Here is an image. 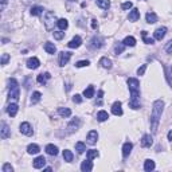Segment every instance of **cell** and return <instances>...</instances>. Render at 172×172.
Returning <instances> with one entry per match:
<instances>
[{
	"instance_id": "obj_8",
	"label": "cell",
	"mask_w": 172,
	"mask_h": 172,
	"mask_svg": "<svg viewBox=\"0 0 172 172\" xmlns=\"http://www.w3.org/2000/svg\"><path fill=\"white\" fill-rule=\"evenodd\" d=\"M20 133L26 134V136H31L32 134V126L30 123H22L20 124Z\"/></svg>"
},
{
	"instance_id": "obj_50",
	"label": "cell",
	"mask_w": 172,
	"mask_h": 172,
	"mask_svg": "<svg viewBox=\"0 0 172 172\" xmlns=\"http://www.w3.org/2000/svg\"><path fill=\"white\" fill-rule=\"evenodd\" d=\"M0 2H2V11H3L5 8V5H7V0H0Z\"/></svg>"
},
{
	"instance_id": "obj_2",
	"label": "cell",
	"mask_w": 172,
	"mask_h": 172,
	"mask_svg": "<svg viewBox=\"0 0 172 172\" xmlns=\"http://www.w3.org/2000/svg\"><path fill=\"white\" fill-rule=\"evenodd\" d=\"M163 110H164V102L161 99H156L152 105V113H151V129L152 133L157 132V126L159 123H160V118L163 114Z\"/></svg>"
},
{
	"instance_id": "obj_33",
	"label": "cell",
	"mask_w": 172,
	"mask_h": 172,
	"mask_svg": "<svg viewBox=\"0 0 172 172\" xmlns=\"http://www.w3.org/2000/svg\"><path fill=\"white\" fill-rule=\"evenodd\" d=\"M83 96L86 97V98H92L93 96H94V87L93 86H87L85 90H83Z\"/></svg>"
},
{
	"instance_id": "obj_54",
	"label": "cell",
	"mask_w": 172,
	"mask_h": 172,
	"mask_svg": "<svg viewBox=\"0 0 172 172\" xmlns=\"http://www.w3.org/2000/svg\"><path fill=\"white\" fill-rule=\"evenodd\" d=\"M23 2H24V3H29V2H30V0H23Z\"/></svg>"
},
{
	"instance_id": "obj_34",
	"label": "cell",
	"mask_w": 172,
	"mask_h": 172,
	"mask_svg": "<svg viewBox=\"0 0 172 172\" xmlns=\"http://www.w3.org/2000/svg\"><path fill=\"white\" fill-rule=\"evenodd\" d=\"M63 159H65V161L71 163V161H73V159H74L73 152L69 151V149H66V151H63Z\"/></svg>"
},
{
	"instance_id": "obj_11",
	"label": "cell",
	"mask_w": 172,
	"mask_h": 172,
	"mask_svg": "<svg viewBox=\"0 0 172 172\" xmlns=\"http://www.w3.org/2000/svg\"><path fill=\"white\" fill-rule=\"evenodd\" d=\"M81 45H82V39H81V36H78V35L74 36V38L67 43V46H69L70 49H78Z\"/></svg>"
},
{
	"instance_id": "obj_17",
	"label": "cell",
	"mask_w": 172,
	"mask_h": 172,
	"mask_svg": "<svg viewBox=\"0 0 172 172\" xmlns=\"http://www.w3.org/2000/svg\"><path fill=\"white\" fill-rule=\"evenodd\" d=\"M132 148H133V144L132 143H125L123 145V156L124 157H128V156L130 155V152H132Z\"/></svg>"
},
{
	"instance_id": "obj_5",
	"label": "cell",
	"mask_w": 172,
	"mask_h": 172,
	"mask_svg": "<svg viewBox=\"0 0 172 172\" xmlns=\"http://www.w3.org/2000/svg\"><path fill=\"white\" fill-rule=\"evenodd\" d=\"M79 126H81V118H74V120H71V123L67 125V132L69 133L76 132V130L79 129Z\"/></svg>"
},
{
	"instance_id": "obj_28",
	"label": "cell",
	"mask_w": 172,
	"mask_h": 172,
	"mask_svg": "<svg viewBox=\"0 0 172 172\" xmlns=\"http://www.w3.org/2000/svg\"><path fill=\"white\" fill-rule=\"evenodd\" d=\"M108 118H109L108 112H105V110H99L98 113H97V120H98L99 123H104V121H106Z\"/></svg>"
},
{
	"instance_id": "obj_48",
	"label": "cell",
	"mask_w": 172,
	"mask_h": 172,
	"mask_svg": "<svg viewBox=\"0 0 172 172\" xmlns=\"http://www.w3.org/2000/svg\"><path fill=\"white\" fill-rule=\"evenodd\" d=\"M165 51H167L168 54H172V39L167 43V46H165Z\"/></svg>"
},
{
	"instance_id": "obj_37",
	"label": "cell",
	"mask_w": 172,
	"mask_h": 172,
	"mask_svg": "<svg viewBox=\"0 0 172 172\" xmlns=\"http://www.w3.org/2000/svg\"><path fill=\"white\" fill-rule=\"evenodd\" d=\"M124 49H125V45H124V43H116V46H114V54H116V55L121 54V52L124 51Z\"/></svg>"
},
{
	"instance_id": "obj_41",
	"label": "cell",
	"mask_w": 172,
	"mask_h": 172,
	"mask_svg": "<svg viewBox=\"0 0 172 172\" xmlns=\"http://www.w3.org/2000/svg\"><path fill=\"white\" fill-rule=\"evenodd\" d=\"M141 35H143L144 43H147V45H153V43H155V40H153L152 38H148V36H147V31H143Z\"/></svg>"
},
{
	"instance_id": "obj_23",
	"label": "cell",
	"mask_w": 172,
	"mask_h": 172,
	"mask_svg": "<svg viewBox=\"0 0 172 172\" xmlns=\"http://www.w3.org/2000/svg\"><path fill=\"white\" fill-rule=\"evenodd\" d=\"M58 114L63 118H67L71 116V110L69 108H58Z\"/></svg>"
},
{
	"instance_id": "obj_21",
	"label": "cell",
	"mask_w": 172,
	"mask_h": 172,
	"mask_svg": "<svg viewBox=\"0 0 172 172\" xmlns=\"http://www.w3.org/2000/svg\"><path fill=\"white\" fill-rule=\"evenodd\" d=\"M46 152H47L50 156H57L58 155V147H55L54 144H49V145H46Z\"/></svg>"
},
{
	"instance_id": "obj_43",
	"label": "cell",
	"mask_w": 172,
	"mask_h": 172,
	"mask_svg": "<svg viewBox=\"0 0 172 172\" xmlns=\"http://www.w3.org/2000/svg\"><path fill=\"white\" fill-rule=\"evenodd\" d=\"M2 171L3 172H12L14 171V168H12V165L10 164V163H4L2 167Z\"/></svg>"
},
{
	"instance_id": "obj_12",
	"label": "cell",
	"mask_w": 172,
	"mask_h": 172,
	"mask_svg": "<svg viewBox=\"0 0 172 172\" xmlns=\"http://www.w3.org/2000/svg\"><path fill=\"white\" fill-rule=\"evenodd\" d=\"M152 144H153V140H152L151 134H144L143 139H141V147H144V148H149Z\"/></svg>"
},
{
	"instance_id": "obj_47",
	"label": "cell",
	"mask_w": 172,
	"mask_h": 172,
	"mask_svg": "<svg viewBox=\"0 0 172 172\" xmlns=\"http://www.w3.org/2000/svg\"><path fill=\"white\" fill-rule=\"evenodd\" d=\"M73 102H76V104H81V102H82V97H81L79 94L73 96Z\"/></svg>"
},
{
	"instance_id": "obj_9",
	"label": "cell",
	"mask_w": 172,
	"mask_h": 172,
	"mask_svg": "<svg viewBox=\"0 0 172 172\" xmlns=\"http://www.w3.org/2000/svg\"><path fill=\"white\" fill-rule=\"evenodd\" d=\"M90 43H92V47L93 49H101L102 46H104V39L101 38V36H93V39L90 40Z\"/></svg>"
},
{
	"instance_id": "obj_27",
	"label": "cell",
	"mask_w": 172,
	"mask_h": 172,
	"mask_svg": "<svg viewBox=\"0 0 172 172\" xmlns=\"http://www.w3.org/2000/svg\"><path fill=\"white\" fill-rule=\"evenodd\" d=\"M39 151H40V148L36 144H30V145L27 147V152H29L30 155H36V153H39Z\"/></svg>"
},
{
	"instance_id": "obj_55",
	"label": "cell",
	"mask_w": 172,
	"mask_h": 172,
	"mask_svg": "<svg viewBox=\"0 0 172 172\" xmlns=\"http://www.w3.org/2000/svg\"><path fill=\"white\" fill-rule=\"evenodd\" d=\"M70 2H73V0H70Z\"/></svg>"
},
{
	"instance_id": "obj_53",
	"label": "cell",
	"mask_w": 172,
	"mask_h": 172,
	"mask_svg": "<svg viewBox=\"0 0 172 172\" xmlns=\"http://www.w3.org/2000/svg\"><path fill=\"white\" fill-rule=\"evenodd\" d=\"M102 96H104V92L99 90V92H98V98H102Z\"/></svg>"
},
{
	"instance_id": "obj_20",
	"label": "cell",
	"mask_w": 172,
	"mask_h": 172,
	"mask_svg": "<svg viewBox=\"0 0 172 172\" xmlns=\"http://www.w3.org/2000/svg\"><path fill=\"white\" fill-rule=\"evenodd\" d=\"M128 19L130 22H137L140 19V11L137 10V8H133L132 11L129 12V16H128Z\"/></svg>"
},
{
	"instance_id": "obj_51",
	"label": "cell",
	"mask_w": 172,
	"mask_h": 172,
	"mask_svg": "<svg viewBox=\"0 0 172 172\" xmlns=\"http://www.w3.org/2000/svg\"><path fill=\"white\" fill-rule=\"evenodd\" d=\"M97 26H98V24H97V20H92V27L93 29H97Z\"/></svg>"
},
{
	"instance_id": "obj_6",
	"label": "cell",
	"mask_w": 172,
	"mask_h": 172,
	"mask_svg": "<svg viewBox=\"0 0 172 172\" xmlns=\"http://www.w3.org/2000/svg\"><path fill=\"white\" fill-rule=\"evenodd\" d=\"M71 58V52H67V51H62L59 54V66H65V65L69 63Z\"/></svg>"
},
{
	"instance_id": "obj_45",
	"label": "cell",
	"mask_w": 172,
	"mask_h": 172,
	"mask_svg": "<svg viewBox=\"0 0 172 172\" xmlns=\"http://www.w3.org/2000/svg\"><path fill=\"white\" fill-rule=\"evenodd\" d=\"M10 61V55L8 54H3L2 55V65L4 66V65H7V62Z\"/></svg>"
},
{
	"instance_id": "obj_39",
	"label": "cell",
	"mask_w": 172,
	"mask_h": 172,
	"mask_svg": "<svg viewBox=\"0 0 172 172\" xmlns=\"http://www.w3.org/2000/svg\"><path fill=\"white\" fill-rule=\"evenodd\" d=\"M76 149H77V152L78 153H83L86 151V145L83 144L82 141H78L77 144H76Z\"/></svg>"
},
{
	"instance_id": "obj_14",
	"label": "cell",
	"mask_w": 172,
	"mask_h": 172,
	"mask_svg": "<svg viewBox=\"0 0 172 172\" xmlns=\"http://www.w3.org/2000/svg\"><path fill=\"white\" fill-rule=\"evenodd\" d=\"M39 65H40L39 59H38V58H35V57L30 58L29 61H27V67L31 69V70H35V69H38V67H39Z\"/></svg>"
},
{
	"instance_id": "obj_19",
	"label": "cell",
	"mask_w": 172,
	"mask_h": 172,
	"mask_svg": "<svg viewBox=\"0 0 172 172\" xmlns=\"http://www.w3.org/2000/svg\"><path fill=\"white\" fill-rule=\"evenodd\" d=\"M93 170V163L92 160H85V161H82V164H81V171H83V172H89V171H92Z\"/></svg>"
},
{
	"instance_id": "obj_40",
	"label": "cell",
	"mask_w": 172,
	"mask_h": 172,
	"mask_svg": "<svg viewBox=\"0 0 172 172\" xmlns=\"http://www.w3.org/2000/svg\"><path fill=\"white\" fill-rule=\"evenodd\" d=\"M57 26H58L61 30H66L67 27H69V23H67V20H66V19H58Z\"/></svg>"
},
{
	"instance_id": "obj_49",
	"label": "cell",
	"mask_w": 172,
	"mask_h": 172,
	"mask_svg": "<svg viewBox=\"0 0 172 172\" xmlns=\"http://www.w3.org/2000/svg\"><path fill=\"white\" fill-rule=\"evenodd\" d=\"M132 3L130 2H125V3H123V5H121V7H123V10H129V8H132Z\"/></svg>"
},
{
	"instance_id": "obj_44",
	"label": "cell",
	"mask_w": 172,
	"mask_h": 172,
	"mask_svg": "<svg viewBox=\"0 0 172 172\" xmlns=\"http://www.w3.org/2000/svg\"><path fill=\"white\" fill-rule=\"evenodd\" d=\"M89 65H90L89 61H78L76 63V66L77 67H86V66H89Z\"/></svg>"
},
{
	"instance_id": "obj_1",
	"label": "cell",
	"mask_w": 172,
	"mask_h": 172,
	"mask_svg": "<svg viewBox=\"0 0 172 172\" xmlns=\"http://www.w3.org/2000/svg\"><path fill=\"white\" fill-rule=\"evenodd\" d=\"M128 87L130 92V99H129V108L132 109H139L140 104V82L137 78H129L128 79Z\"/></svg>"
},
{
	"instance_id": "obj_26",
	"label": "cell",
	"mask_w": 172,
	"mask_h": 172,
	"mask_svg": "<svg viewBox=\"0 0 172 172\" xmlns=\"http://www.w3.org/2000/svg\"><path fill=\"white\" fill-rule=\"evenodd\" d=\"M144 170H145L147 172L153 171V170H155V161L151 160V159L145 160V163H144Z\"/></svg>"
},
{
	"instance_id": "obj_18",
	"label": "cell",
	"mask_w": 172,
	"mask_h": 172,
	"mask_svg": "<svg viewBox=\"0 0 172 172\" xmlns=\"http://www.w3.org/2000/svg\"><path fill=\"white\" fill-rule=\"evenodd\" d=\"M164 74L167 78L168 85L172 86V66H164Z\"/></svg>"
},
{
	"instance_id": "obj_46",
	"label": "cell",
	"mask_w": 172,
	"mask_h": 172,
	"mask_svg": "<svg viewBox=\"0 0 172 172\" xmlns=\"http://www.w3.org/2000/svg\"><path fill=\"white\" fill-rule=\"evenodd\" d=\"M145 70H147V65H141V67L137 69V74H139V76H144Z\"/></svg>"
},
{
	"instance_id": "obj_42",
	"label": "cell",
	"mask_w": 172,
	"mask_h": 172,
	"mask_svg": "<svg viewBox=\"0 0 172 172\" xmlns=\"http://www.w3.org/2000/svg\"><path fill=\"white\" fill-rule=\"evenodd\" d=\"M52 35H54V39H57V40H61L65 38V32H62V31H54Z\"/></svg>"
},
{
	"instance_id": "obj_7",
	"label": "cell",
	"mask_w": 172,
	"mask_h": 172,
	"mask_svg": "<svg viewBox=\"0 0 172 172\" xmlns=\"http://www.w3.org/2000/svg\"><path fill=\"white\" fill-rule=\"evenodd\" d=\"M11 136V129L10 126H8L5 123H2V129H0V137H2L3 140L8 139V137Z\"/></svg>"
},
{
	"instance_id": "obj_3",
	"label": "cell",
	"mask_w": 172,
	"mask_h": 172,
	"mask_svg": "<svg viewBox=\"0 0 172 172\" xmlns=\"http://www.w3.org/2000/svg\"><path fill=\"white\" fill-rule=\"evenodd\" d=\"M10 99H14V101H18L20 96V89H19V83L15 78H10Z\"/></svg>"
},
{
	"instance_id": "obj_13",
	"label": "cell",
	"mask_w": 172,
	"mask_h": 172,
	"mask_svg": "<svg viewBox=\"0 0 172 172\" xmlns=\"http://www.w3.org/2000/svg\"><path fill=\"white\" fill-rule=\"evenodd\" d=\"M165 34H167V27H160V29H157L153 32V36H155V39L161 40L165 36Z\"/></svg>"
},
{
	"instance_id": "obj_29",
	"label": "cell",
	"mask_w": 172,
	"mask_h": 172,
	"mask_svg": "<svg viewBox=\"0 0 172 172\" xmlns=\"http://www.w3.org/2000/svg\"><path fill=\"white\" fill-rule=\"evenodd\" d=\"M99 65H101L104 69H112V61L109 58H106V57L99 59Z\"/></svg>"
},
{
	"instance_id": "obj_15",
	"label": "cell",
	"mask_w": 172,
	"mask_h": 172,
	"mask_svg": "<svg viewBox=\"0 0 172 172\" xmlns=\"http://www.w3.org/2000/svg\"><path fill=\"white\" fill-rule=\"evenodd\" d=\"M112 113L114 116H123V108H121V102L117 101L112 105Z\"/></svg>"
},
{
	"instance_id": "obj_25",
	"label": "cell",
	"mask_w": 172,
	"mask_h": 172,
	"mask_svg": "<svg viewBox=\"0 0 172 172\" xmlns=\"http://www.w3.org/2000/svg\"><path fill=\"white\" fill-rule=\"evenodd\" d=\"M145 19H147V23L149 24H153L157 22V16H156L155 12H148V14L145 15Z\"/></svg>"
},
{
	"instance_id": "obj_36",
	"label": "cell",
	"mask_w": 172,
	"mask_h": 172,
	"mask_svg": "<svg viewBox=\"0 0 172 172\" xmlns=\"http://www.w3.org/2000/svg\"><path fill=\"white\" fill-rule=\"evenodd\" d=\"M40 98H42V94H40L39 92H34L32 96H31V104H36V102H39Z\"/></svg>"
},
{
	"instance_id": "obj_35",
	"label": "cell",
	"mask_w": 172,
	"mask_h": 172,
	"mask_svg": "<svg viewBox=\"0 0 172 172\" xmlns=\"http://www.w3.org/2000/svg\"><path fill=\"white\" fill-rule=\"evenodd\" d=\"M124 45L125 46H129V47H133L134 45H136V39L133 38V36H126V38L124 39Z\"/></svg>"
},
{
	"instance_id": "obj_52",
	"label": "cell",
	"mask_w": 172,
	"mask_h": 172,
	"mask_svg": "<svg viewBox=\"0 0 172 172\" xmlns=\"http://www.w3.org/2000/svg\"><path fill=\"white\" fill-rule=\"evenodd\" d=\"M168 140H170V141H172V130H170V132H168Z\"/></svg>"
},
{
	"instance_id": "obj_30",
	"label": "cell",
	"mask_w": 172,
	"mask_h": 172,
	"mask_svg": "<svg viewBox=\"0 0 172 172\" xmlns=\"http://www.w3.org/2000/svg\"><path fill=\"white\" fill-rule=\"evenodd\" d=\"M96 3L102 10H108V8L110 7V2H109V0H96Z\"/></svg>"
},
{
	"instance_id": "obj_38",
	"label": "cell",
	"mask_w": 172,
	"mask_h": 172,
	"mask_svg": "<svg viewBox=\"0 0 172 172\" xmlns=\"http://www.w3.org/2000/svg\"><path fill=\"white\" fill-rule=\"evenodd\" d=\"M99 153H98V151L97 149H90V151H87V155H86V157L89 159V160H93L94 157H97Z\"/></svg>"
},
{
	"instance_id": "obj_32",
	"label": "cell",
	"mask_w": 172,
	"mask_h": 172,
	"mask_svg": "<svg viewBox=\"0 0 172 172\" xmlns=\"http://www.w3.org/2000/svg\"><path fill=\"white\" fill-rule=\"evenodd\" d=\"M42 12H43V8L39 7V5H35V7L31 8L30 14L32 15V16H39V15H42Z\"/></svg>"
},
{
	"instance_id": "obj_16",
	"label": "cell",
	"mask_w": 172,
	"mask_h": 172,
	"mask_svg": "<svg viewBox=\"0 0 172 172\" xmlns=\"http://www.w3.org/2000/svg\"><path fill=\"white\" fill-rule=\"evenodd\" d=\"M45 164H46V159L43 157V156H39V157H36L35 160H34V163H32L34 168H36V170H39V168H43V167H45Z\"/></svg>"
},
{
	"instance_id": "obj_22",
	"label": "cell",
	"mask_w": 172,
	"mask_h": 172,
	"mask_svg": "<svg viewBox=\"0 0 172 172\" xmlns=\"http://www.w3.org/2000/svg\"><path fill=\"white\" fill-rule=\"evenodd\" d=\"M45 50H46L47 54H55V52H57V47H55V45L54 43H51V42H46L45 43Z\"/></svg>"
},
{
	"instance_id": "obj_24",
	"label": "cell",
	"mask_w": 172,
	"mask_h": 172,
	"mask_svg": "<svg viewBox=\"0 0 172 172\" xmlns=\"http://www.w3.org/2000/svg\"><path fill=\"white\" fill-rule=\"evenodd\" d=\"M18 110H19V106H18L16 104H11V105H8V109H7V112H8V114L11 116V117H15L18 113Z\"/></svg>"
},
{
	"instance_id": "obj_4",
	"label": "cell",
	"mask_w": 172,
	"mask_h": 172,
	"mask_svg": "<svg viewBox=\"0 0 172 172\" xmlns=\"http://www.w3.org/2000/svg\"><path fill=\"white\" fill-rule=\"evenodd\" d=\"M58 20H57V16H55L54 12L51 11H47L45 14V26L46 29H47L49 31H51L52 29H54V24H57Z\"/></svg>"
},
{
	"instance_id": "obj_31",
	"label": "cell",
	"mask_w": 172,
	"mask_h": 172,
	"mask_svg": "<svg viewBox=\"0 0 172 172\" xmlns=\"http://www.w3.org/2000/svg\"><path fill=\"white\" fill-rule=\"evenodd\" d=\"M51 78V76H50V73H45V74H39L38 77H36V81H38L39 83H46V81L50 79Z\"/></svg>"
},
{
	"instance_id": "obj_10",
	"label": "cell",
	"mask_w": 172,
	"mask_h": 172,
	"mask_svg": "<svg viewBox=\"0 0 172 172\" xmlns=\"http://www.w3.org/2000/svg\"><path fill=\"white\" fill-rule=\"evenodd\" d=\"M97 139H98V133H97V130H90L89 133H87V144H90V145H94L97 143Z\"/></svg>"
}]
</instances>
